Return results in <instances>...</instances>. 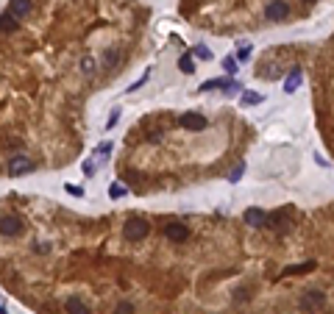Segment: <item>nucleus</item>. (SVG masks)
I'll list each match as a JSON object with an SVG mask.
<instances>
[{"label": "nucleus", "mask_w": 334, "mask_h": 314, "mask_svg": "<svg viewBox=\"0 0 334 314\" xmlns=\"http://www.w3.org/2000/svg\"><path fill=\"white\" fill-rule=\"evenodd\" d=\"M0 31H3V34L17 31V17H11L8 11H6V14H0Z\"/></svg>", "instance_id": "nucleus-15"}, {"label": "nucleus", "mask_w": 334, "mask_h": 314, "mask_svg": "<svg viewBox=\"0 0 334 314\" xmlns=\"http://www.w3.org/2000/svg\"><path fill=\"white\" fill-rule=\"evenodd\" d=\"M67 195H72V197H84V187H75V184H67Z\"/></svg>", "instance_id": "nucleus-24"}, {"label": "nucleus", "mask_w": 334, "mask_h": 314, "mask_svg": "<svg viewBox=\"0 0 334 314\" xmlns=\"http://www.w3.org/2000/svg\"><path fill=\"white\" fill-rule=\"evenodd\" d=\"M81 70H84L86 75H92V72H95V62H92V59H89V56H86L84 62H81Z\"/></svg>", "instance_id": "nucleus-25"}, {"label": "nucleus", "mask_w": 334, "mask_h": 314, "mask_svg": "<svg viewBox=\"0 0 334 314\" xmlns=\"http://www.w3.org/2000/svg\"><path fill=\"white\" fill-rule=\"evenodd\" d=\"M128 195V187L126 184H112V187H109V197H112V200H120V197H126Z\"/></svg>", "instance_id": "nucleus-16"}, {"label": "nucleus", "mask_w": 334, "mask_h": 314, "mask_svg": "<svg viewBox=\"0 0 334 314\" xmlns=\"http://www.w3.org/2000/svg\"><path fill=\"white\" fill-rule=\"evenodd\" d=\"M181 126H184L187 131H203L209 123H206V117H203V114L190 112V114H184V117H181Z\"/></svg>", "instance_id": "nucleus-8"}, {"label": "nucleus", "mask_w": 334, "mask_h": 314, "mask_svg": "<svg viewBox=\"0 0 334 314\" xmlns=\"http://www.w3.org/2000/svg\"><path fill=\"white\" fill-rule=\"evenodd\" d=\"M178 70L187 72V75H192V72H195V62H192V53H181V59H178Z\"/></svg>", "instance_id": "nucleus-14"}, {"label": "nucleus", "mask_w": 334, "mask_h": 314, "mask_svg": "<svg viewBox=\"0 0 334 314\" xmlns=\"http://www.w3.org/2000/svg\"><path fill=\"white\" fill-rule=\"evenodd\" d=\"M8 14L22 20V17L31 14V0H11V6H8Z\"/></svg>", "instance_id": "nucleus-10"}, {"label": "nucleus", "mask_w": 334, "mask_h": 314, "mask_svg": "<svg viewBox=\"0 0 334 314\" xmlns=\"http://www.w3.org/2000/svg\"><path fill=\"white\" fill-rule=\"evenodd\" d=\"M242 175H245V161H237L234 167H231V173H228V181L237 184V181L242 178Z\"/></svg>", "instance_id": "nucleus-18"}, {"label": "nucleus", "mask_w": 334, "mask_h": 314, "mask_svg": "<svg viewBox=\"0 0 334 314\" xmlns=\"http://www.w3.org/2000/svg\"><path fill=\"white\" fill-rule=\"evenodd\" d=\"M164 237L173 239V242H184V239H190V228L184 223H167L164 225Z\"/></svg>", "instance_id": "nucleus-7"}, {"label": "nucleus", "mask_w": 334, "mask_h": 314, "mask_svg": "<svg viewBox=\"0 0 334 314\" xmlns=\"http://www.w3.org/2000/svg\"><path fill=\"white\" fill-rule=\"evenodd\" d=\"M265 100V95L259 92H242V106H259Z\"/></svg>", "instance_id": "nucleus-17"}, {"label": "nucleus", "mask_w": 334, "mask_h": 314, "mask_svg": "<svg viewBox=\"0 0 334 314\" xmlns=\"http://www.w3.org/2000/svg\"><path fill=\"white\" fill-rule=\"evenodd\" d=\"M64 306H67V312H70V314H89L86 303H84V300H78V298H67Z\"/></svg>", "instance_id": "nucleus-13"}, {"label": "nucleus", "mask_w": 334, "mask_h": 314, "mask_svg": "<svg viewBox=\"0 0 334 314\" xmlns=\"http://www.w3.org/2000/svg\"><path fill=\"white\" fill-rule=\"evenodd\" d=\"M95 153H98L100 159H106V153H112V142H100V145L95 147Z\"/></svg>", "instance_id": "nucleus-23"}, {"label": "nucleus", "mask_w": 334, "mask_h": 314, "mask_svg": "<svg viewBox=\"0 0 334 314\" xmlns=\"http://www.w3.org/2000/svg\"><path fill=\"white\" fill-rule=\"evenodd\" d=\"M22 231V220L14 214H6V217H0V234L3 237H17Z\"/></svg>", "instance_id": "nucleus-5"}, {"label": "nucleus", "mask_w": 334, "mask_h": 314, "mask_svg": "<svg viewBox=\"0 0 334 314\" xmlns=\"http://www.w3.org/2000/svg\"><path fill=\"white\" fill-rule=\"evenodd\" d=\"M323 303H326V295L320 292V289H306L304 295H301V309L304 312H320L323 309Z\"/></svg>", "instance_id": "nucleus-2"}, {"label": "nucleus", "mask_w": 334, "mask_h": 314, "mask_svg": "<svg viewBox=\"0 0 334 314\" xmlns=\"http://www.w3.org/2000/svg\"><path fill=\"white\" fill-rule=\"evenodd\" d=\"M265 17L270 22H281L290 17V6H287L284 0H270L267 6H265Z\"/></svg>", "instance_id": "nucleus-3"}, {"label": "nucleus", "mask_w": 334, "mask_h": 314, "mask_svg": "<svg viewBox=\"0 0 334 314\" xmlns=\"http://www.w3.org/2000/svg\"><path fill=\"white\" fill-rule=\"evenodd\" d=\"M306 3H315V0H306Z\"/></svg>", "instance_id": "nucleus-31"}, {"label": "nucleus", "mask_w": 334, "mask_h": 314, "mask_svg": "<svg viewBox=\"0 0 334 314\" xmlns=\"http://www.w3.org/2000/svg\"><path fill=\"white\" fill-rule=\"evenodd\" d=\"M148 78H150V70H145L142 75L136 78V81H134V84H131V86H128L126 92H136V89H139V86H145V81H148Z\"/></svg>", "instance_id": "nucleus-21"}, {"label": "nucleus", "mask_w": 334, "mask_h": 314, "mask_svg": "<svg viewBox=\"0 0 334 314\" xmlns=\"http://www.w3.org/2000/svg\"><path fill=\"white\" fill-rule=\"evenodd\" d=\"M237 78H212V81H203L200 84V92H212V89H228Z\"/></svg>", "instance_id": "nucleus-11"}, {"label": "nucleus", "mask_w": 334, "mask_h": 314, "mask_svg": "<svg viewBox=\"0 0 334 314\" xmlns=\"http://www.w3.org/2000/svg\"><path fill=\"white\" fill-rule=\"evenodd\" d=\"M192 56H198V59H203V62H209V59H212V50H209L206 45H195V48H192Z\"/></svg>", "instance_id": "nucleus-19"}, {"label": "nucleus", "mask_w": 334, "mask_h": 314, "mask_svg": "<svg viewBox=\"0 0 334 314\" xmlns=\"http://www.w3.org/2000/svg\"><path fill=\"white\" fill-rule=\"evenodd\" d=\"M34 170V161L28 159V156H14V159L8 161V175L11 178H17V175H25Z\"/></svg>", "instance_id": "nucleus-4"}, {"label": "nucleus", "mask_w": 334, "mask_h": 314, "mask_svg": "<svg viewBox=\"0 0 334 314\" xmlns=\"http://www.w3.org/2000/svg\"><path fill=\"white\" fill-rule=\"evenodd\" d=\"M0 314H8V312H6V309H3V306H0Z\"/></svg>", "instance_id": "nucleus-30"}, {"label": "nucleus", "mask_w": 334, "mask_h": 314, "mask_svg": "<svg viewBox=\"0 0 334 314\" xmlns=\"http://www.w3.org/2000/svg\"><path fill=\"white\" fill-rule=\"evenodd\" d=\"M315 261H304V264H290V267H284V272H281V275H284V278H290V275H304V272H312L315 270Z\"/></svg>", "instance_id": "nucleus-12"}, {"label": "nucleus", "mask_w": 334, "mask_h": 314, "mask_svg": "<svg viewBox=\"0 0 334 314\" xmlns=\"http://www.w3.org/2000/svg\"><path fill=\"white\" fill-rule=\"evenodd\" d=\"M117 314H134V306H131V303H120V306H117Z\"/></svg>", "instance_id": "nucleus-26"}, {"label": "nucleus", "mask_w": 334, "mask_h": 314, "mask_svg": "<svg viewBox=\"0 0 334 314\" xmlns=\"http://www.w3.org/2000/svg\"><path fill=\"white\" fill-rule=\"evenodd\" d=\"M150 225L145 223V220H128L126 225H123V237L128 239V242H139V239L148 237Z\"/></svg>", "instance_id": "nucleus-1"}, {"label": "nucleus", "mask_w": 334, "mask_h": 314, "mask_svg": "<svg viewBox=\"0 0 334 314\" xmlns=\"http://www.w3.org/2000/svg\"><path fill=\"white\" fill-rule=\"evenodd\" d=\"M251 56V45L248 42H242V48H240V59H248Z\"/></svg>", "instance_id": "nucleus-27"}, {"label": "nucleus", "mask_w": 334, "mask_h": 314, "mask_svg": "<svg viewBox=\"0 0 334 314\" xmlns=\"http://www.w3.org/2000/svg\"><path fill=\"white\" fill-rule=\"evenodd\" d=\"M223 70H226L228 75H237V70H240V67H237V59L234 56H226V59H223Z\"/></svg>", "instance_id": "nucleus-20"}, {"label": "nucleus", "mask_w": 334, "mask_h": 314, "mask_svg": "<svg viewBox=\"0 0 334 314\" xmlns=\"http://www.w3.org/2000/svg\"><path fill=\"white\" fill-rule=\"evenodd\" d=\"M117 117H120V114H117V112H114L112 117H109V128H114V126H117Z\"/></svg>", "instance_id": "nucleus-29"}, {"label": "nucleus", "mask_w": 334, "mask_h": 314, "mask_svg": "<svg viewBox=\"0 0 334 314\" xmlns=\"http://www.w3.org/2000/svg\"><path fill=\"white\" fill-rule=\"evenodd\" d=\"M117 59H120V53H117V50H106L103 62H106V67H114V64H117Z\"/></svg>", "instance_id": "nucleus-22"}, {"label": "nucleus", "mask_w": 334, "mask_h": 314, "mask_svg": "<svg viewBox=\"0 0 334 314\" xmlns=\"http://www.w3.org/2000/svg\"><path fill=\"white\" fill-rule=\"evenodd\" d=\"M301 81H304V70H301V67H292L290 75H287V81H284V92H287V95H292V92L301 86Z\"/></svg>", "instance_id": "nucleus-9"}, {"label": "nucleus", "mask_w": 334, "mask_h": 314, "mask_svg": "<svg viewBox=\"0 0 334 314\" xmlns=\"http://www.w3.org/2000/svg\"><path fill=\"white\" fill-rule=\"evenodd\" d=\"M84 173H86V175L95 173V164H92V161H86V164H84Z\"/></svg>", "instance_id": "nucleus-28"}, {"label": "nucleus", "mask_w": 334, "mask_h": 314, "mask_svg": "<svg viewBox=\"0 0 334 314\" xmlns=\"http://www.w3.org/2000/svg\"><path fill=\"white\" fill-rule=\"evenodd\" d=\"M242 223L251 225V228H262V225L267 223V214H265L262 209L251 206V209H245V214H242Z\"/></svg>", "instance_id": "nucleus-6"}]
</instances>
